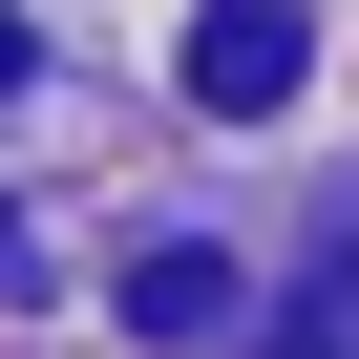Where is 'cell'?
I'll return each instance as SVG.
<instances>
[{"mask_svg": "<svg viewBox=\"0 0 359 359\" xmlns=\"http://www.w3.org/2000/svg\"><path fill=\"white\" fill-rule=\"evenodd\" d=\"M296 64H317L296 0H191V64H169V85H191L212 127H275V106H296Z\"/></svg>", "mask_w": 359, "mask_h": 359, "instance_id": "obj_1", "label": "cell"}, {"mask_svg": "<svg viewBox=\"0 0 359 359\" xmlns=\"http://www.w3.org/2000/svg\"><path fill=\"white\" fill-rule=\"evenodd\" d=\"M127 317H148V338H212V317H233V275H212V254H148V275H127Z\"/></svg>", "mask_w": 359, "mask_h": 359, "instance_id": "obj_2", "label": "cell"}, {"mask_svg": "<svg viewBox=\"0 0 359 359\" xmlns=\"http://www.w3.org/2000/svg\"><path fill=\"white\" fill-rule=\"evenodd\" d=\"M275 359H359V233H338V254H317V296H296V317H275Z\"/></svg>", "mask_w": 359, "mask_h": 359, "instance_id": "obj_3", "label": "cell"}, {"mask_svg": "<svg viewBox=\"0 0 359 359\" xmlns=\"http://www.w3.org/2000/svg\"><path fill=\"white\" fill-rule=\"evenodd\" d=\"M0 275H22V212H0Z\"/></svg>", "mask_w": 359, "mask_h": 359, "instance_id": "obj_4", "label": "cell"}]
</instances>
